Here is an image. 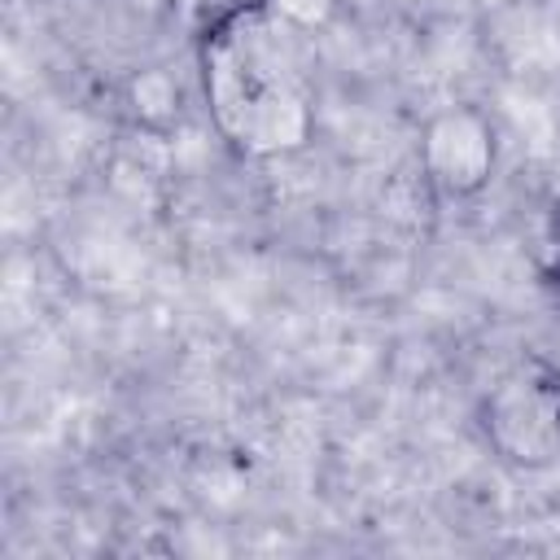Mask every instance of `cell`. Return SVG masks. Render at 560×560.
<instances>
[{"mask_svg": "<svg viewBox=\"0 0 560 560\" xmlns=\"http://www.w3.org/2000/svg\"><path fill=\"white\" fill-rule=\"evenodd\" d=\"M197 79L219 140L254 162L306 149L315 74L302 31L276 0H236L197 35Z\"/></svg>", "mask_w": 560, "mask_h": 560, "instance_id": "obj_1", "label": "cell"}, {"mask_svg": "<svg viewBox=\"0 0 560 560\" xmlns=\"http://www.w3.org/2000/svg\"><path fill=\"white\" fill-rule=\"evenodd\" d=\"M481 433L508 464H551L560 455V372L542 359L508 372L481 407Z\"/></svg>", "mask_w": 560, "mask_h": 560, "instance_id": "obj_2", "label": "cell"}, {"mask_svg": "<svg viewBox=\"0 0 560 560\" xmlns=\"http://www.w3.org/2000/svg\"><path fill=\"white\" fill-rule=\"evenodd\" d=\"M499 140L477 105H446L420 131V171L442 197H477L494 179Z\"/></svg>", "mask_w": 560, "mask_h": 560, "instance_id": "obj_3", "label": "cell"}, {"mask_svg": "<svg viewBox=\"0 0 560 560\" xmlns=\"http://www.w3.org/2000/svg\"><path fill=\"white\" fill-rule=\"evenodd\" d=\"M547 276L556 284V293H560V201L547 214Z\"/></svg>", "mask_w": 560, "mask_h": 560, "instance_id": "obj_4", "label": "cell"}]
</instances>
